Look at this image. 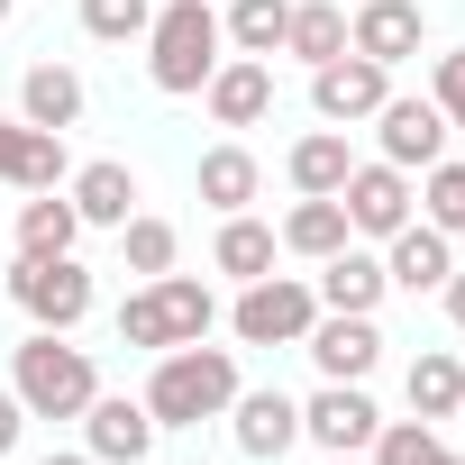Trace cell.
Wrapping results in <instances>:
<instances>
[{
	"instance_id": "10",
	"label": "cell",
	"mask_w": 465,
	"mask_h": 465,
	"mask_svg": "<svg viewBox=\"0 0 465 465\" xmlns=\"http://www.w3.org/2000/svg\"><path fill=\"white\" fill-rule=\"evenodd\" d=\"M338 210L356 238H392V228H411V173L401 164H356L338 183Z\"/></svg>"
},
{
	"instance_id": "1",
	"label": "cell",
	"mask_w": 465,
	"mask_h": 465,
	"mask_svg": "<svg viewBox=\"0 0 465 465\" xmlns=\"http://www.w3.org/2000/svg\"><path fill=\"white\" fill-rule=\"evenodd\" d=\"M137 401L155 411V429H201V420H219L238 401V356L228 347H164Z\"/></svg>"
},
{
	"instance_id": "17",
	"label": "cell",
	"mask_w": 465,
	"mask_h": 465,
	"mask_svg": "<svg viewBox=\"0 0 465 465\" xmlns=\"http://www.w3.org/2000/svg\"><path fill=\"white\" fill-rule=\"evenodd\" d=\"M392 292V274H383V256H365L356 238L338 247V256H320V311H374Z\"/></svg>"
},
{
	"instance_id": "40",
	"label": "cell",
	"mask_w": 465,
	"mask_h": 465,
	"mask_svg": "<svg viewBox=\"0 0 465 465\" xmlns=\"http://www.w3.org/2000/svg\"><path fill=\"white\" fill-rule=\"evenodd\" d=\"M456 420H465V401H456Z\"/></svg>"
},
{
	"instance_id": "38",
	"label": "cell",
	"mask_w": 465,
	"mask_h": 465,
	"mask_svg": "<svg viewBox=\"0 0 465 465\" xmlns=\"http://www.w3.org/2000/svg\"><path fill=\"white\" fill-rule=\"evenodd\" d=\"M329 465H365V456H329Z\"/></svg>"
},
{
	"instance_id": "4",
	"label": "cell",
	"mask_w": 465,
	"mask_h": 465,
	"mask_svg": "<svg viewBox=\"0 0 465 465\" xmlns=\"http://www.w3.org/2000/svg\"><path fill=\"white\" fill-rule=\"evenodd\" d=\"M210 320H219V302H210V283H192V274H155L146 292H128L119 302V338L128 347H201L210 338Z\"/></svg>"
},
{
	"instance_id": "22",
	"label": "cell",
	"mask_w": 465,
	"mask_h": 465,
	"mask_svg": "<svg viewBox=\"0 0 465 465\" xmlns=\"http://www.w3.org/2000/svg\"><path fill=\"white\" fill-rule=\"evenodd\" d=\"M283 173H292V192H302V201H320V192H338V183L356 173V155H347V137H338V128H311V137L283 155Z\"/></svg>"
},
{
	"instance_id": "13",
	"label": "cell",
	"mask_w": 465,
	"mask_h": 465,
	"mask_svg": "<svg viewBox=\"0 0 465 465\" xmlns=\"http://www.w3.org/2000/svg\"><path fill=\"white\" fill-rule=\"evenodd\" d=\"M347 46H356L365 64H411V55H420V0H356Z\"/></svg>"
},
{
	"instance_id": "32",
	"label": "cell",
	"mask_w": 465,
	"mask_h": 465,
	"mask_svg": "<svg viewBox=\"0 0 465 465\" xmlns=\"http://www.w3.org/2000/svg\"><path fill=\"white\" fill-rule=\"evenodd\" d=\"M429 228L438 238H465V164H429Z\"/></svg>"
},
{
	"instance_id": "39",
	"label": "cell",
	"mask_w": 465,
	"mask_h": 465,
	"mask_svg": "<svg viewBox=\"0 0 465 465\" xmlns=\"http://www.w3.org/2000/svg\"><path fill=\"white\" fill-rule=\"evenodd\" d=\"M438 465H456V456H438Z\"/></svg>"
},
{
	"instance_id": "15",
	"label": "cell",
	"mask_w": 465,
	"mask_h": 465,
	"mask_svg": "<svg viewBox=\"0 0 465 465\" xmlns=\"http://www.w3.org/2000/svg\"><path fill=\"white\" fill-rule=\"evenodd\" d=\"M83 429H92V456H101V465H137V456L155 447V411L128 401V392H92Z\"/></svg>"
},
{
	"instance_id": "28",
	"label": "cell",
	"mask_w": 465,
	"mask_h": 465,
	"mask_svg": "<svg viewBox=\"0 0 465 465\" xmlns=\"http://www.w3.org/2000/svg\"><path fill=\"white\" fill-rule=\"evenodd\" d=\"M283 19H292V0H238V10L219 19V37L238 46V55H274L283 46Z\"/></svg>"
},
{
	"instance_id": "36",
	"label": "cell",
	"mask_w": 465,
	"mask_h": 465,
	"mask_svg": "<svg viewBox=\"0 0 465 465\" xmlns=\"http://www.w3.org/2000/svg\"><path fill=\"white\" fill-rule=\"evenodd\" d=\"M46 465H101V456H46Z\"/></svg>"
},
{
	"instance_id": "25",
	"label": "cell",
	"mask_w": 465,
	"mask_h": 465,
	"mask_svg": "<svg viewBox=\"0 0 465 465\" xmlns=\"http://www.w3.org/2000/svg\"><path fill=\"white\" fill-rule=\"evenodd\" d=\"M347 238H356V228H347L338 192H320V201H302V210L283 219V247H292V256H311V265H320V256H338Z\"/></svg>"
},
{
	"instance_id": "30",
	"label": "cell",
	"mask_w": 465,
	"mask_h": 465,
	"mask_svg": "<svg viewBox=\"0 0 465 465\" xmlns=\"http://www.w3.org/2000/svg\"><path fill=\"white\" fill-rule=\"evenodd\" d=\"M119 238H128V274H146V283L173 274V247H183V238H173V219H146V210H137Z\"/></svg>"
},
{
	"instance_id": "6",
	"label": "cell",
	"mask_w": 465,
	"mask_h": 465,
	"mask_svg": "<svg viewBox=\"0 0 465 465\" xmlns=\"http://www.w3.org/2000/svg\"><path fill=\"white\" fill-rule=\"evenodd\" d=\"M10 302L37 320V329H83L92 320V274L74 256H19L10 265Z\"/></svg>"
},
{
	"instance_id": "11",
	"label": "cell",
	"mask_w": 465,
	"mask_h": 465,
	"mask_svg": "<svg viewBox=\"0 0 465 465\" xmlns=\"http://www.w3.org/2000/svg\"><path fill=\"white\" fill-rule=\"evenodd\" d=\"M374 137H383V164H401V173L420 164V173H429V164L447 155L456 128H447L438 101H383V110H374Z\"/></svg>"
},
{
	"instance_id": "35",
	"label": "cell",
	"mask_w": 465,
	"mask_h": 465,
	"mask_svg": "<svg viewBox=\"0 0 465 465\" xmlns=\"http://www.w3.org/2000/svg\"><path fill=\"white\" fill-rule=\"evenodd\" d=\"M438 292H447V320H456V329H465V274H447V283H438Z\"/></svg>"
},
{
	"instance_id": "26",
	"label": "cell",
	"mask_w": 465,
	"mask_h": 465,
	"mask_svg": "<svg viewBox=\"0 0 465 465\" xmlns=\"http://www.w3.org/2000/svg\"><path fill=\"white\" fill-rule=\"evenodd\" d=\"M74 238H83V210H74V201L37 192V201L19 210V256H74Z\"/></svg>"
},
{
	"instance_id": "34",
	"label": "cell",
	"mask_w": 465,
	"mask_h": 465,
	"mask_svg": "<svg viewBox=\"0 0 465 465\" xmlns=\"http://www.w3.org/2000/svg\"><path fill=\"white\" fill-rule=\"evenodd\" d=\"M19 429H28V401H19V392H0V456L19 447Z\"/></svg>"
},
{
	"instance_id": "2",
	"label": "cell",
	"mask_w": 465,
	"mask_h": 465,
	"mask_svg": "<svg viewBox=\"0 0 465 465\" xmlns=\"http://www.w3.org/2000/svg\"><path fill=\"white\" fill-rule=\"evenodd\" d=\"M10 392L28 401V420H83L92 392H101V374H92L83 347H64V329H37L19 347V365H10Z\"/></svg>"
},
{
	"instance_id": "27",
	"label": "cell",
	"mask_w": 465,
	"mask_h": 465,
	"mask_svg": "<svg viewBox=\"0 0 465 465\" xmlns=\"http://www.w3.org/2000/svg\"><path fill=\"white\" fill-rule=\"evenodd\" d=\"M456 401H465V365L438 347V356H420L411 365V411L420 420H456Z\"/></svg>"
},
{
	"instance_id": "12",
	"label": "cell",
	"mask_w": 465,
	"mask_h": 465,
	"mask_svg": "<svg viewBox=\"0 0 465 465\" xmlns=\"http://www.w3.org/2000/svg\"><path fill=\"white\" fill-rule=\"evenodd\" d=\"M201 101H210L219 128H256L274 110V64L265 55H219V74L201 83Z\"/></svg>"
},
{
	"instance_id": "24",
	"label": "cell",
	"mask_w": 465,
	"mask_h": 465,
	"mask_svg": "<svg viewBox=\"0 0 465 465\" xmlns=\"http://www.w3.org/2000/svg\"><path fill=\"white\" fill-rule=\"evenodd\" d=\"M256 183H265V164H256L247 146H210V155H201V201H210L219 219H228V210H247Z\"/></svg>"
},
{
	"instance_id": "20",
	"label": "cell",
	"mask_w": 465,
	"mask_h": 465,
	"mask_svg": "<svg viewBox=\"0 0 465 465\" xmlns=\"http://www.w3.org/2000/svg\"><path fill=\"white\" fill-rule=\"evenodd\" d=\"M19 119L28 128H74L83 119V74L74 64H28L19 74Z\"/></svg>"
},
{
	"instance_id": "33",
	"label": "cell",
	"mask_w": 465,
	"mask_h": 465,
	"mask_svg": "<svg viewBox=\"0 0 465 465\" xmlns=\"http://www.w3.org/2000/svg\"><path fill=\"white\" fill-rule=\"evenodd\" d=\"M429 101L447 110V128H465V46H456V55H438V74H429Z\"/></svg>"
},
{
	"instance_id": "37",
	"label": "cell",
	"mask_w": 465,
	"mask_h": 465,
	"mask_svg": "<svg viewBox=\"0 0 465 465\" xmlns=\"http://www.w3.org/2000/svg\"><path fill=\"white\" fill-rule=\"evenodd\" d=\"M10 10H19V0H0V28H10Z\"/></svg>"
},
{
	"instance_id": "14",
	"label": "cell",
	"mask_w": 465,
	"mask_h": 465,
	"mask_svg": "<svg viewBox=\"0 0 465 465\" xmlns=\"http://www.w3.org/2000/svg\"><path fill=\"white\" fill-rule=\"evenodd\" d=\"M74 164H64V128H28V119H10L0 128V183L10 192H55Z\"/></svg>"
},
{
	"instance_id": "29",
	"label": "cell",
	"mask_w": 465,
	"mask_h": 465,
	"mask_svg": "<svg viewBox=\"0 0 465 465\" xmlns=\"http://www.w3.org/2000/svg\"><path fill=\"white\" fill-rule=\"evenodd\" d=\"M438 456H447V447H438V429H429V420H383L365 465H438Z\"/></svg>"
},
{
	"instance_id": "5",
	"label": "cell",
	"mask_w": 465,
	"mask_h": 465,
	"mask_svg": "<svg viewBox=\"0 0 465 465\" xmlns=\"http://www.w3.org/2000/svg\"><path fill=\"white\" fill-rule=\"evenodd\" d=\"M311 320H320V292L311 283H283V274H256L238 292V311H228V329H238L247 347H302Z\"/></svg>"
},
{
	"instance_id": "7",
	"label": "cell",
	"mask_w": 465,
	"mask_h": 465,
	"mask_svg": "<svg viewBox=\"0 0 465 465\" xmlns=\"http://www.w3.org/2000/svg\"><path fill=\"white\" fill-rule=\"evenodd\" d=\"M311 101H320V119H329V128H347V119H374V110L392 101V64H365V55L347 46V55L311 64Z\"/></svg>"
},
{
	"instance_id": "16",
	"label": "cell",
	"mask_w": 465,
	"mask_h": 465,
	"mask_svg": "<svg viewBox=\"0 0 465 465\" xmlns=\"http://www.w3.org/2000/svg\"><path fill=\"white\" fill-rule=\"evenodd\" d=\"M228 429H238V447H247L256 465H274V456L302 438V401H292V392H238V401H228Z\"/></svg>"
},
{
	"instance_id": "31",
	"label": "cell",
	"mask_w": 465,
	"mask_h": 465,
	"mask_svg": "<svg viewBox=\"0 0 465 465\" xmlns=\"http://www.w3.org/2000/svg\"><path fill=\"white\" fill-rule=\"evenodd\" d=\"M83 28H92L101 46H128V37L155 28V0H83Z\"/></svg>"
},
{
	"instance_id": "23",
	"label": "cell",
	"mask_w": 465,
	"mask_h": 465,
	"mask_svg": "<svg viewBox=\"0 0 465 465\" xmlns=\"http://www.w3.org/2000/svg\"><path fill=\"white\" fill-rule=\"evenodd\" d=\"M274 247H283V238H274L265 219H247V210H228V219H219V247H210V256H219V274H238V283H256V274H274Z\"/></svg>"
},
{
	"instance_id": "18",
	"label": "cell",
	"mask_w": 465,
	"mask_h": 465,
	"mask_svg": "<svg viewBox=\"0 0 465 465\" xmlns=\"http://www.w3.org/2000/svg\"><path fill=\"white\" fill-rule=\"evenodd\" d=\"M64 201L83 210V228H128V219H137V173L101 155V164H83V173H74V192H64Z\"/></svg>"
},
{
	"instance_id": "19",
	"label": "cell",
	"mask_w": 465,
	"mask_h": 465,
	"mask_svg": "<svg viewBox=\"0 0 465 465\" xmlns=\"http://www.w3.org/2000/svg\"><path fill=\"white\" fill-rule=\"evenodd\" d=\"M383 274L401 283V292H438L447 274H456V256H447V238L429 219H411V228H392V256H383Z\"/></svg>"
},
{
	"instance_id": "21",
	"label": "cell",
	"mask_w": 465,
	"mask_h": 465,
	"mask_svg": "<svg viewBox=\"0 0 465 465\" xmlns=\"http://www.w3.org/2000/svg\"><path fill=\"white\" fill-rule=\"evenodd\" d=\"M283 55H302V64L347 55V0H292V19H283Z\"/></svg>"
},
{
	"instance_id": "3",
	"label": "cell",
	"mask_w": 465,
	"mask_h": 465,
	"mask_svg": "<svg viewBox=\"0 0 465 465\" xmlns=\"http://www.w3.org/2000/svg\"><path fill=\"white\" fill-rule=\"evenodd\" d=\"M219 10L210 0H164L155 10V28H146V74H155V92H201L210 74H219Z\"/></svg>"
},
{
	"instance_id": "8",
	"label": "cell",
	"mask_w": 465,
	"mask_h": 465,
	"mask_svg": "<svg viewBox=\"0 0 465 465\" xmlns=\"http://www.w3.org/2000/svg\"><path fill=\"white\" fill-rule=\"evenodd\" d=\"M302 347H311V365H320L329 383H365L374 356H383V329H374V311H320Z\"/></svg>"
},
{
	"instance_id": "9",
	"label": "cell",
	"mask_w": 465,
	"mask_h": 465,
	"mask_svg": "<svg viewBox=\"0 0 465 465\" xmlns=\"http://www.w3.org/2000/svg\"><path fill=\"white\" fill-rule=\"evenodd\" d=\"M374 429H383V411L365 401V383H320V392L302 401V438H320L329 456H365Z\"/></svg>"
}]
</instances>
